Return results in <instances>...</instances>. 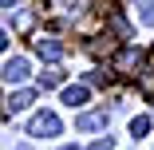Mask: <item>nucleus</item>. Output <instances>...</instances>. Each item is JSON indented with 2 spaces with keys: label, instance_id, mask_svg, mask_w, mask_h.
<instances>
[{
  "label": "nucleus",
  "instance_id": "ddd939ff",
  "mask_svg": "<svg viewBox=\"0 0 154 150\" xmlns=\"http://www.w3.org/2000/svg\"><path fill=\"white\" fill-rule=\"evenodd\" d=\"M138 20H142L146 28H154V4H142V12H138Z\"/></svg>",
  "mask_w": 154,
  "mask_h": 150
},
{
  "label": "nucleus",
  "instance_id": "39448f33",
  "mask_svg": "<svg viewBox=\"0 0 154 150\" xmlns=\"http://www.w3.org/2000/svg\"><path fill=\"white\" fill-rule=\"evenodd\" d=\"M103 127H107V111H83L75 118V130H83V134L87 130H103Z\"/></svg>",
  "mask_w": 154,
  "mask_h": 150
},
{
  "label": "nucleus",
  "instance_id": "7ed1b4c3",
  "mask_svg": "<svg viewBox=\"0 0 154 150\" xmlns=\"http://www.w3.org/2000/svg\"><path fill=\"white\" fill-rule=\"evenodd\" d=\"M32 44H36V51H40L44 59H63V51H67L63 40H59V36H48V32H40Z\"/></svg>",
  "mask_w": 154,
  "mask_h": 150
},
{
  "label": "nucleus",
  "instance_id": "9d476101",
  "mask_svg": "<svg viewBox=\"0 0 154 150\" xmlns=\"http://www.w3.org/2000/svg\"><path fill=\"white\" fill-rule=\"evenodd\" d=\"M138 87H142L146 95H154V63H150L146 71H138Z\"/></svg>",
  "mask_w": 154,
  "mask_h": 150
},
{
  "label": "nucleus",
  "instance_id": "f3484780",
  "mask_svg": "<svg viewBox=\"0 0 154 150\" xmlns=\"http://www.w3.org/2000/svg\"><path fill=\"white\" fill-rule=\"evenodd\" d=\"M4 47H8V36H4V32H0V51H4Z\"/></svg>",
  "mask_w": 154,
  "mask_h": 150
},
{
  "label": "nucleus",
  "instance_id": "423d86ee",
  "mask_svg": "<svg viewBox=\"0 0 154 150\" xmlns=\"http://www.w3.org/2000/svg\"><path fill=\"white\" fill-rule=\"evenodd\" d=\"M32 99H36L32 91H16V95L4 103V111H8V115H16V111H28V107H32Z\"/></svg>",
  "mask_w": 154,
  "mask_h": 150
},
{
  "label": "nucleus",
  "instance_id": "4468645a",
  "mask_svg": "<svg viewBox=\"0 0 154 150\" xmlns=\"http://www.w3.org/2000/svg\"><path fill=\"white\" fill-rule=\"evenodd\" d=\"M16 28H32V12H20L16 16Z\"/></svg>",
  "mask_w": 154,
  "mask_h": 150
},
{
  "label": "nucleus",
  "instance_id": "a211bd4d",
  "mask_svg": "<svg viewBox=\"0 0 154 150\" xmlns=\"http://www.w3.org/2000/svg\"><path fill=\"white\" fill-rule=\"evenodd\" d=\"M59 150H79V146H59Z\"/></svg>",
  "mask_w": 154,
  "mask_h": 150
},
{
  "label": "nucleus",
  "instance_id": "f8f14e48",
  "mask_svg": "<svg viewBox=\"0 0 154 150\" xmlns=\"http://www.w3.org/2000/svg\"><path fill=\"white\" fill-rule=\"evenodd\" d=\"M87 83H95V87H107V83H111V75H107V71H91V75H87Z\"/></svg>",
  "mask_w": 154,
  "mask_h": 150
},
{
  "label": "nucleus",
  "instance_id": "dca6fc26",
  "mask_svg": "<svg viewBox=\"0 0 154 150\" xmlns=\"http://www.w3.org/2000/svg\"><path fill=\"white\" fill-rule=\"evenodd\" d=\"M16 4H24V0H0V8H8V12H12Z\"/></svg>",
  "mask_w": 154,
  "mask_h": 150
},
{
  "label": "nucleus",
  "instance_id": "2eb2a0df",
  "mask_svg": "<svg viewBox=\"0 0 154 150\" xmlns=\"http://www.w3.org/2000/svg\"><path fill=\"white\" fill-rule=\"evenodd\" d=\"M87 150H111V138H99V142H91Z\"/></svg>",
  "mask_w": 154,
  "mask_h": 150
},
{
  "label": "nucleus",
  "instance_id": "6e6552de",
  "mask_svg": "<svg viewBox=\"0 0 154 150\" xmlns=\"http://www.w3.org/2000/svg\"><path fill=\"white\" fill-rule=\"evenodd\" d=\"M59 83H63V71H59V67L40 71V87H59Z\"/></svg>",
  "mask_w": 154,
  "mask_h": 150
},
{
  "label": "nucleus",
  "instance_id": "0eeeda50",
  "mask_svg": "<svg viewBox=\"0 0 154 150\" xmlns=\"http://www.w3.org/2000/svg\"><path fill=\"white\" fill-rule=\"evenodd\" d=\"M63 103H67V107H83V103H87V83L67 87V91H63Z\"/></svg>",
  "mask_w": 154,
  "mask_h": 150
},
{
  "label": "nucleus",
  "instance_id": "f03ea898",
  "mask_svg": "<svg viewBox=\"0 0 154 150\" xmlns=\"http://www.w3.org/2000/svg\"><path fill=\"white\" fill-rule=\"evenodd\" d=\"M142 63H146L142 47H122V51L115 55V71H119V75H138Z\"/></svg>",
  "mask_w": 154,
  "mask_h": 150
},
{
  "label": "nucleus",
  "instance_id": "20e7f679",
  "mask_svg": "<svg viewBox=\"0 0 154 150\" xmlns=\"http://www.w3.org/2000/svg\"><path fill=\"white\" fill-rule=\"evenodd\" d=\"M0 79H4L8 87H12V83H24V79H28V59H24V55H12L8 63L0 67Z\"/></svg>",
  "mask_w": 154,
  "mask_h": 150
},
{
  "label": "nucleus",
  "instance_id": "9b49d317",
  "mask_svg": "<svg viewBox=\"0 0 154 150\" xmlns=\"http://www.w3.org/2000/svg\"><path fill=\"white\" fill-rule=\"evenodd\" d=\"M111 28H115V32H119V36H131V24H127V20H122V16H111Z\"/></svg>",
  "mask_w": 154,
  "mask_h": 150
},
{
  "label": "nucleus",
  "instance_id": "f257e3e1",
  "mask_svg": "<svg viewBox=\"0 0 154 150\" xmlns=\"http://www.w3.org/2000/svg\"><path fill=\"white\" fill-rule=\"evenodd\" d=\"M28 134H32V138H51V134H59V115H55V111H40V115H32Z\"/></svg>",
  "mask_w": 154,
  "mask_h": 150
},
{
  "label": "nucleus",
  "instance_id": "1a4fd4ad",
  "mask_svg": "<svg viewBox=\"0 0 154 150\" xmlns=\"http://www.w3.org/2000/svg\"><path fill=\"white\" fill-rule=\"evenodd\" d=\"M146 130H150V118H146V115L131 118V134H134V138H146Z\"/></svg>",
  "mask_w": 154,
  "mask_h": 150
}]
</instances>
